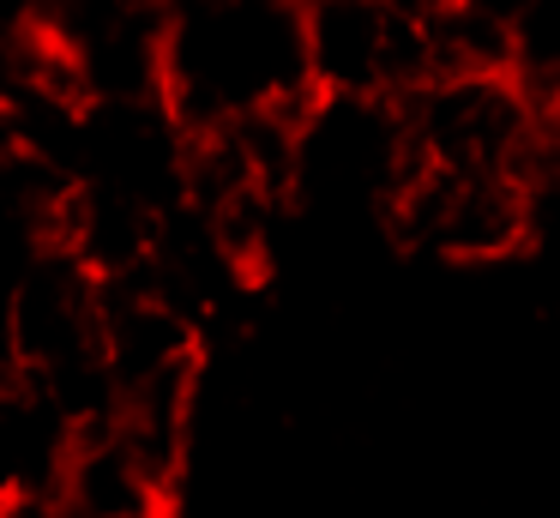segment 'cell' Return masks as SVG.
<instances>
[{"label": "cell", "mask_w": 560, "mask_h": 518, "mask_svg": "<svg viewBox=\"0 0 560 518\" xmlns=\"http://www.w3.org/2000/svg\"><path fill=\"white\" fill-rule=\"evenodd\" d=\"M386 0H295L302 67L326 103H386Z\"/></svg>", "instance_id": "cell-1"}, {"label": "cell", "mask_w": 560, "mask_h": 518, "mask_svg": "<svg viewBox=\"0 0 560 518\" xmlns=\"http://www.w3.org/2000/svg\"><path fill=\"white\" fill-rule=\"evenodd\" d=\"M49 500L61 518H163L170 513V488H158L133 464V452L115 440V428L103 416L73 428Z\"/></svg>", "instance_id": "cell-2"}, {"label": "cell", "mask_w": 560, "mask_h": 518, "mask_svg": "<svg viewBox=\"0 0 560 518\" xmlns=\"http://www.w3.org/2000/svg\"><path fill=\"white\" fill-rule=\"evenodd\" d=\"M506 79L530 108L560 91V0H524L506 24Z\"/></svg>", "instance_id": "cell-3"}]
</instances>
